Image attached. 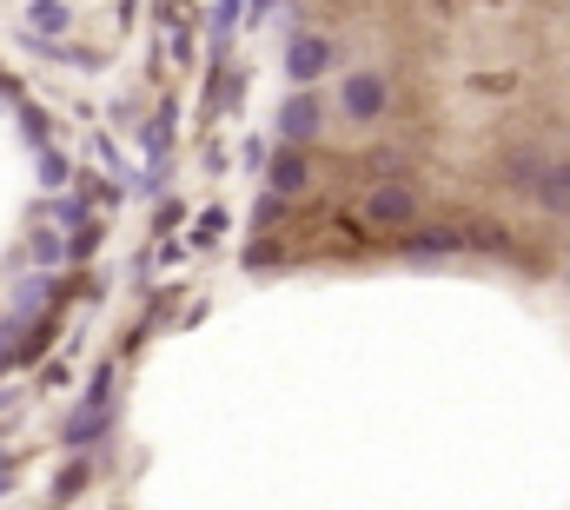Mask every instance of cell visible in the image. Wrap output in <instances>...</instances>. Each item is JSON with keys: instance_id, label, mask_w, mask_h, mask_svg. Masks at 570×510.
I'll return each mask as SVG.
<instances>
[{"instance_id": "cell-18", "label": "cell", "mask_w": 570, "mask_h": 510, "mask_svg": "<svg viewBox=\"0 0 570 510\" xmlns=\"http://www.w3.org/2000/svg\"><path fill=\"white\" fill-rule=\"evenodd\" d=\"M0 491H7V478H0Z\"/></svg>"}, {"instance_id": "cell-15", "label": "cell", "mask_w": 570, "mask_h": 510, "mask_svg": "<svg viewBox=\"0 0 570 510\" xmlns=\"http://www.w3.org/2000/svg\"><path fill=\"white\" fill-rule=\"evenodd\" d=\"M279 213H285V199H279V193H266V199L253 206V233H273V226H279Z\"/></svg>"}, {"instance_id": "cell-7", "label": "cell", "mask_w": 570, "mask_h": 510, "mask_svg": "<svg viewBox=\"0 0 570 510\" xmlns=\"http://www.w3.org/2000/svg\"><path fill=\"white\" fill-rule=\"evenodd\" d=\"M464 246H471V233H464V226H412V239H405V258L431 265V258H458Z\"/></svg>"}, {"instance_id": "cell-16", "label": "cell", "mask_w": 570, "mask_h": 510, "mask_svg": "<svg viewBox=\"0 0 570 510\" xmlns=\"http://www.w3.org/2000/svg\"><path fill=\"white\" fill-rule=\"evenodd\" d=\"M40 179H47V186H67V179H73V166H67V159L47 146V153H40Z\"/></svg>"}, {"instance_id": "cell-4", "label": "cell", "mask_w": 570, "mask_h": 510, "mask_svg": "<svg viewBox=\"0 0 570 510\" xmlns=\"http://www.w3.org/2000/svg\"><path fill=\"white\" fill-rule=\"evenodd\" d=\"M325 67H332V40H325V33H292V47H285V80H292V87H312V80H325Z\"/></svg>"}, {"instance_id": "cell-8", "label": "cell", "mask_w": 570, "mask_h": 510, "mask_svg": "<svg viewBox=\"0 0 570 510\" xmlns=\"http://www.w3.org/2000/svg\"><path fill=\"white\" fill-rule=\"evenodd\" d=\"M544 166H551V153H544V146H511V153H504V179H511L524 199H531V186L544 179Z\"/></svg>"}, {"instance_id": "cell-2", "label": "cell", "mask_w": 570, "mask_h": 510, "mask_svg": "<svg viewBox=\"0 0 570 510\" xmlns=\"http://www.w3.org/2000/svg\"><path fill=\"white\" fill-rule=\"evenodd\" d=\"M385 107H392V80H385L379 67H352V73L338 80V114H345L352 127L385 120Z\"/></svg>"}, {"instance_id": "cell-12", "label": "cell", "mask_w": 570, "mask_h": 510, "mask_svg": "<svg viewBox=\"0 0 570 510\" xmlns=\"http://www.w3.org/2000/svg\"><path fill=\"white\" fill-rule=\"evenodd\" d=\"M27 20H33V27H47V33H60V27H67V0H33V7H27Z\"/></svg>"}, {"instance_id": "cell-17", "label": "cell", "mask_w": 570, "mask_h": 510, "mask_svg": "<svg viewBox=\"0 0 570 510\" xmlns=\"http://www.w3.org/2000/svg\"><path fill=\"white\" fill-rule=\"evenodd\" d=\"M233 20H239V0H219V7H213V33L226 40V33H233Z\"/></svg>"}, {"instance_id": "cell-1", "label": "cell", "mask_w": 570, "mask_h": 510, "mask_svg": "<svg viewBox=\"0 0 570 510\" xmlns=\"http://www.w3.org/2000/svg\"><path fill=\"white\" fill-rule=\"evenodd\" d=\"M358 219L379 233H412L419 226V186L412 179H372L358 193Z\"/></svg>"}, {"instance_id": "cell-9", "label": "cell", "mask_w": 570, "mask_h": 510, "mask_svg": "<svg viewBox=\"0 0 570 510\" xmlns=\"http://www.w3.org/2000/svg\"><path fill=\"white\" fill-rule=\"evenodd\" d=\"M531 199H538L544 213H570V159H551V166H544V179L531 186Z\"/></svg>"}, {"instance_id": "cell-10", "label": "cell", "mask_w": 570, "mask_h": 510, "mask_svg": "<svg viewBox=\"0 0 570 510\" xmlns=\"http://www.w3.org/2000/svg\"><path fill=\"white\" fill-rule=\"evenodd\" d=\"M87 478H94V458H80V464H67V471L53 478V504H67V498H73V491H80Z\"/></svg>"}, {"instance_id": "cell-14", "label": "cell", "mask_w": 570, "mask_h": 510, "mask_svg": "<svg viewBox=\"0 0 570 510\" xmlns=\"http://www.w3.org/2000/svg\"><path fill=\"white\" fill-rule=\"evenodd\" d=\"M53 219L60 226H87L94 213H87V193H73V199H53Z\"/></svg>"}, {"instance_id": "cell-13", "label": "cell", "mask_w": 570, "mask_h": 510, "mask_svg": "<svg viewBox=\"0 0 570 510\" xmlns=\"http://www.w3.org/2000/svg\"><path fill=\"white\" fill-rule=\"evenodd\" d=\"M94 246H100V219H87V226L67 233V258H94Z\"/></svg>"}, {"instance_id": "cell-3", "label": "cell", "mask_w": 570, "mask_h": 510, "mask_svg": "<svg viewBox=\"0 0 570 510\" xmlns=\"http://www.w3.org/2000/svg\"><path fill=\"white\" fill-rule=\"evenodd\" d=\"M325 133V107H318V94L312 87H292L279 100V146H312Z\"/></svg>"}, {"instance_id": "cell-6", "label": "cell", "mask_w": 570, "mask_h": 510, "mask_svg": "<svg viewBox=\"0 0 570 510\" xmlns=\"http://www.w3.org/2000/svg\"><path fill=\"white\" fill-rule=\"evenodd\" d=\"M107 424H114V398H87V404L60 424V444H67V451H87L94 438H107Z\"/></svg>"}, {"instance_id": "cell-11", "label": "cell", "mask_w": 570, "mask_h": 510, "mask_svg": "<svg viewBox=\"0 0 570 510\" xmlns=\"http://www.w3.org/2000/svg\"><path fill=\"white\" fill-rule=\"evenodd\" d=\"M60 258H67V233H60V226H47V233L33 239V265H60Z\"/></svg>"}, {"instance_id": "cell-5", "label": "cell", "mask_w": 570, "mask_h": 510, "mask_svg": "<svg viewBox=\"0 0 570 510\" xmlns=\"http://www.w3.org/2000/svg\"><path fill=\"white\" fill-rule=\"evenodd\" d=\"M305 186H312V159H305V146H273V153H266V193L298 199Z\"/></svg>"}]
</instances>
